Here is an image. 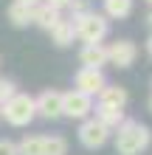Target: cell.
Segmentation results:
<instances>
[{"label": "cell", "instance_id": "1", "mask_svg": "<svg viewBox=\"0 0 152 155\" xmlns=\"http://www.w3.org/2000/svg\"><path fill=\"white\" fill-rule=\"evenodd\" d=\"M113 144H115V155H141L152 144V130L135 118H127L113 133Z\"/></svg>", "mask_w": 152, "mask_h": 155}, {"label": "cell", "instance_id": "2", "mask_svg": "<svg viewBox=\"0 0 152 155\" xmlns=\"http://www.w3.org/2000/svg\"><path fill=\"white\" fill-rule=\"evenodd\" d=\"M73 23V31H76V40H82V45H96V42H104L107 34H110V20L102 14V12H85L79 17H70Z\"/></svg>", "mask_w": 152, "mask_h": 155}, {"label": "cell", "instance_id": "3", "mask_svg": "<svg viewBox=\"0 0 152 155\" xmlns=\"http://www.w3.org/2000/svg\"><path fill=\"white\" fill-rule=\"evenodd\" d=\"M0 113H3V118L11 127H28L34 118H37V102H34L31 93H17L14 99H8V102L0 107Z\"/></svg>", "mask_w": 152, "mask_h": 155}, {"label": "cell", "instance_id": "4", "mask_svg": "<svg viewBox=\"0 0 152 155\" xmlns=\"http://www.w3.org/2000/svg\"><path fill=\"white\" fill-rule=\"evenodd\" d=\"M93 107L96 102L90 96L79 93V90H65L62 93V118H70V121H85V118L93 116Z\"/></svg>", "mask_w": 152, "mask_h": 155}, {"label": "cell", "instance_id": "5", "mask_svg": "<svg viewBox=\"0 0 152 155\" xmlns=\"http://www.w3.org/2000/svg\"><path fill=\"white\" fill-rule=\"evenodd\" d=\"M79 144H82L85 150H102L107 141H110V130L99 121L96 116H90V118H85V121H79Z\"/></svg>", "mask_w": 152, "mask_h": 155}, {"label": "cell", "instance_id": "6", "mask_svg": "<svg viewBox=\"0 0 152 155\" xmlns=\"http://www.w3.org/2000/svg\"><path fill=\"white\" fill-rule=\"evenodd\" d=\"M104 87H107L104 71H96V68H79V71H76V76H73V90L90 96L93 102H96V96H99Z\"/></svg>", "mask_w": 152, "mask_h": 155}, {"label": "cell", "instance_id": "7", "mask_svg": "<svg viewBox=\"0 0 152 155\" xmlns=\"http://www.w3.org/2000/svg\"><path fill=\"white\" fill-rule=\"evenodd\" d=\"M138 59V45L132 40H115L107 45V65L113 68H130Z\"/></svg>", "mask_w": 152, "mask_h": 155}, {"label": "cell", "instance_id": "8", "mask_svg": "<svg viewBox=\"0 0 152 155\" xmlns=\"http://www.w3.org/2000/svg\"><path fill=\"white\" fill-rule=\"evenodd\" d=\"M34 102H37V116L40 118H45V121H57V118H62V90L45 87L42 93L34 96Z\"/></svg>", "mask_w": 152, "mask_h": 155}, {"label": "cell", "instance_id": "9", "mask_svg": "<svg viewBox=\"0 0 152 155\" xmlns=\"http://www.w3.org/2000/svg\"><path fill=\"white\" fill-rule=\"evenodd\" d=\"M79 65L82 68H96L102 71L107 65V45L96 42V45H82L79 48Z\"/></svg>", "mask_w": 152, "mask_h": 155}, {"label": "cell", "instance_id": "10", "mask_svg": "<svg viewBox=\"0 0 152 155\" xmlns=\"http://www.w3.org/2000/svg\"><path fill=\"white\" fill-rule=\"evenodd\" d=\"M127 90L121 85H107L99 96H96V107H110V110H124L127 107Z\"/></svg>", "mask_w": 152, "mask_h": 155}, {"label": "cell", "instance_id": "11", "mask_svg": "<svg viewBox=\"0 0 152 155\" xmlns=\"http://www.w3.org/2000/svg\"><path fill=\"white\" fill-rule=\"evenodd\" d=\"M62 20H65V17H62L59 8H53V6H48V3L34 6V25H40L42 31H48V34H51Z\"/></svg>", "mask_w": 152, "mask_h": 155}, {"label": "cell", "instance_id": "12", "mask_svg": "<svg viewBox=\"0 0 152 155\" xmlns=\"http://www.w3.org/2000/svg\"><path fill=\"white\" fill-rule=\"evenodd\" d=\"M6 20L11 23L14 28H28V25H34V6L11 0V3L6 6Z\"/></svg>", "mask_w": 152, "mask_h": 155}, {"label": "cell", "instance_id": "13", "mask_svg": "<svg viewBox=\"0 0 152 155\" xmlns=\"http://www.w3.org/2000/svg\"><path fill=\"white\" fill-rule=\"evenodd\" d=\"M135 8V0H102V14L107 20H127Z\"/></svg>", "mask_w": 152, "mask_h": 155}, {"label": "cell", "instance_id": "14", "mask_svg": "<svg viewBox=\"0 0 152 155\" xmlns=\"http://www.w3.org/2000/svg\"><path fill=\"white\" fill-rule=\"evenodd\" d=\"M93 116L99 118V121L107 127L110 133H115L118 127L127 121V116H124V110H110V107H93Z\"/></svg>", "mask_w": 152, "mask_h": 155}, {"label": "cell", "instance_id": "15", "mask_svg": "<svg viewBox=\"0 0 152 155\" xmlns=\"http://www.w3.org/2000/svg\"><path fill=\"white\" fill-rule=\"evenodd\" d=\"M76 40V31H73V23L70 20H62L57 28L51 31V42L57 45V48H68V45H73Z\"/></svg>", "mask_w": 152, "mask_h": 155}, {"label": "cell", "instance_id": "16", "mask_svg": "<svg viewBox=\"0 0 152 155\" xmlns=\"http://www.w3.org/2000/svg\"><path fill=\"white\" fill-rule=\"evenodd\" d=\"M45 135H23L17 141V155H42Z\"/></svg>", "mask_w": 152, "mask_h": 155}, {"label": "cell", "instance_id": "17", "mask_svg": "<svg viewBox=\"0 0 152 155\" xmlns=\"http://www.w3.org/2000/svg\"><path fill=\"white\" fill-rule=\"evenodd\" d=\"M42 155H68V138L65 135H45Z\"/></svg>", "mask_w": 152, "mask_h": 155}, {"label": "cell", "instance_id": "18", "mask_svg": "<svg viewBox=\"0 0 152 155\" xmlns=\"http://www.w3.org/2000/svg\"><path fill=\"white\" fill-rule=\"evenodd\" d=\"M20 90H17V82L14 79H6V76H0V107H3L8 99H14Z\"/></svg>", "mask_w": 152, "mask_h": 155}, {"label": "cell", "instance_id": "19", "mask_svg": "<svg viewBox=\"0 0 152 155\" xmlns=\"http://www.w3.org/2000/svg\"><path fill=\"white\" fill-rule=\"evenodd\" d=\"M68 8H70V17H79V14L90 12V3H87V0H73ZM70 17H68V20H70Z\"/></svg>", "mask_w": 152, "mask_h": 155}, {"label": "cell", "instance_id": "20", "mask_svg": "<svg viewBox=\"0 0 152 155\" xmlns=\"http://www.w3.org/2000/svg\"><path fill=\"white\" fill-rule=\"evenodd\" d=\"M0 155H17V144L11 138H0Z\"/></svg>", "mask_w": 152, "mask_h": 155}, {"label": "cell", "instance_id": "21", "mask_svg": "<svg viewBox=\"0 0 152 155\" xmlns=\"http://www.w3.org/2000/svg\"><path fill=\"white\" fill-rule=\"evenodd\" d=\"M42 3H48V6H53V8H59V12H62V8H68L73 0H42Z\"/></svg>", "mask_w": 152, "mask_h": 155}, {"label": "cell", "instance_id": "22", "mask_svg": "<svg viewBox=\"0 0 152 155\" xmlns=\"http://www.w3.org/2000/svg\"><path fill=\"white\" fill-rule=\"evenodd\" d=\"M17 3H25V6H40L42 0H17Z\"/></svg>", "mask_w": 152, "mask_h": 155}, {"label": "cell", "instance_id": "23", "mask_svg": "<svg viewBox=\"0 0 152 155\" xmlns=\"http://www.w3.org/2000/svg\"><path fill=\"white\" fill-rule=\"evenodd\" d=\"M147 54H149V59H152V34L147 37Z\"/></svg>", "mask_w": 152, "mask_h": 155}, {"label": "cell", "instance_id": "24", "mask_svg": "<svg viewBox=\"0 0 152 155\" xmlns=\"http://www.w3.org/2000/svg\"><path fill=\"white\" fill-rule=\"evenodd\" d=\"M147 25H149V28H152V8H149V12H147Z\"/></svg>", "mask_w": 152, "mask_h": 155}, {"label": "cell", "instance_id": "25", "mask_svg": "<svg viewBox=\"0 0 152 155\" xmlns=\"http://www.w3.org/2000/svg\"><path fill=\"white\" fill-rule=\"evenodd\" d=\"M147 107H149V113H152V93H149V102H147Z\"/></svg>", "mask_w": 152, "mask_h": 155}, {"label": "cell", "instance_id": "26", "mask_svg": "<svg viewBox=\"0 0 152 155\" xmlns=\"http://www.w3.org/2000/svg\"><path fill=\"white\" fill-rule=\"evenodd\" d=\"M147 3H149V6H152V0H147Z\"/></svg>", "mask_w": 152, "mask_h": 155}, {"label": "cell", "instance_id": "27", "mask_svg": "<svg viewBox=\"0 0 152 155\" xmlns=\"http://www.w3.org/2000/svg\"><path fill=\"white\" fill-rule=\"evenodd\" d=\"M149 87H152V79H149Z\"/></svg>", "mask_w": 152, "mask_h": 155}, {"label": "cell", "instance_id": "28", "mask_svg": "<svg viewBox=\"0 0 152 155\" xmlns=\"http://www.w3.org/2000/svg\"><path fill=\"white\" fill-rule=\"evenodd\" d=\"M0 118H3V113H0Z\"/></svg>", "mask_w": 152, "mask_h": 155}]
</instances>
